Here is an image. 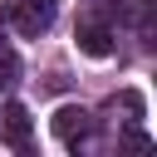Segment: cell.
Returning a JSON list of instances; mask_svg holds the SVG:
<instances>
[{"mask_svg":"<svg viewBox=\"0 0 157 157\" xmlns=\"http://www.w3.org/2000/svg\"><path fill=\"white\" fill-rule=\"evenodd\" d=\"M15 78H20V54L0 39V83H15Z\"/></svg>","mask_w":157,"mask_h":157,"instance_id":"obj_5","label":"cell"},{"mask_svg":"<svg viewBox=\"0 0 157 157\" xmlns=\"http://www.w3.org/2000/svg\"><path fill=\"white\" fill-rule=\"evenodd\" d=\"M83 128H88V108L64 103V108L54 113V132H59V137H74V132H83Z\"/></svg>","mask_w":157,"mask_h":157,"instance_id":"obj_4","label":"cell"},{"mask_svg":"<svg viewBox=\"0 0 157 157\" xmlns=\"http://www.w3.org/2000/svg\"><path fill=\"white\" fill-rule=\"evenodd\" d=\"M78 49H83L88 59H108V54H113V34L98 29V25H83V29H78Z\"/></svg>","mask_w":157,"mask_h":157,"instance_id":"obj_3","label":"cell"},{"mask_svg":"<svg viewBox=\"0 0 157 157\" xmlns=\"http://www.w3.org/2000/svg\"><path fill=\"white\" fill-rule=\"evenodd\" d=\"M0 137L10 147H25L29 142V113H25V103H5L0 108Z\"/></svg>","mask_w":157,"mask_h":157,"instance_id":"obj_2","label":"cell"},{"mask_svg":"<svg viewBox=\"0 0 157 157\" xmlns=\"http://www.w3.org/2000/svg\"><path fill=\"white\" fill-rule=\"evenodd\" d=\"M54 15H59V0H20V10H15V29H20L25 39H39V34L54 25Z\"/></svg>","mask_w":157,"mask_h":157,"instance_id":"obj_1","label":"cell"}]
</instances>
